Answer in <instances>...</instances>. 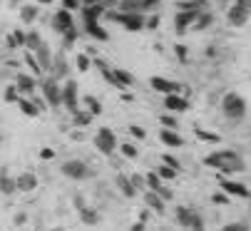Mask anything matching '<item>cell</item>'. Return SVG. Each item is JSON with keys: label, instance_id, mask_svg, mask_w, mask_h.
Here are the masks:
<instances>
[{"label": "cell", "instance_id": "cell-15", "mask_svg": "<svg viewBox=\"0 0 251 231\" xmlns=\"http://www.w3.org/2000/svg\"><path fill=\"white\" fill-rule=\"evenodd\" d=\"M145 206H147L150 211H154V214H164V211H167V202L157 194V191H152V189L145 191Z\"/></svg>", "mask_w": 251, "mask_h": 231}, {"label": "cell", "instance_id": "cell-23", "mask_svg": "<svg viewBox=\"0 0 251 231\" xmlns=\"http://www.w3.org/2000/svg\"><path fill=\"white\" fill-rule=\"evenodd\" d=\"M104 13H107V10H104L102 3H97V5H85V8H82V18H85V23H100V18H102Z\"/></svg>", "mask_w": 251, "mask_h": 231}, {"label": "cell", "instance_id": "cell-52", "mask_svg": "<svg viewBox=\"0 0 251 231\" xmlns=\"http://www.w3.org/2000/svg\"><path fill=\"white\" fill-rule=\"evenodd\" d=\"M234 3H236V5H241L244 10H249V13H251V0H234Z\"/></svg>", "mask_w": 251, "mask_h": 231}, {"label": "cell", "instance_id": "cell-58", "mask_svg": "<svg viewBox=\"0 0 251 231\" xmlns=\"http://www.w3.org/2000/svg\"><path fill=\"white\" fill-rule=\"evenodd\" d=\"M38 3H43V5H50V3H52V0H38Z\"/></svg>", "mask_w": 251, "mask_h": 231}, {"label": "cell", "instance_id": "cell-20", "mask_svg": "<svg viewBox=\"0 0 251 231\" xmlns=\"http://www.w3.org/2000/svg\"><path fill=\"white\" fill-rule=\"evenodd\" d=\"M77 216H80V221H82L85 226H97V224L102 221V216H100V211H97L95 206H80V209H77Z\"/></svg>", "mask_w": 251, "mask_h": 231}, {"label": "cell", "instance_id": "cell-12", "mask_svg": "<svg viewBox=\"0 0 251 231\" xmlns=\"http://www.w3.org/2000/svg\"><path fill=\"white\" fill-rule=\"evenodd\" d=\"M249 18H251V13L244 10L241 5H236V3H231L229 10H226V20H229V25H234V27H244V25L249 23Z\"/></svg>", "mask_w": 251, "mask_h": 231}, {"label": "cell", "instance_id": "cell-11", "mask_svg": "<svg viewBox=\"0 0 251 231\" xmlns=\"http://www.w3.org/2000/svg\"><path fill=\"white\" fill-rule=\"evenodd\" d=\"M150 85H152V90H157V92H162V95H179V92H182V85H179V82H172V80H167V77H159V75L152 77Z\"/></svg>", "mask_w": 251, "mask_h": 231}, {"label": "cell", "instance_id": "cell-4", "mask_svg": "<svg viewBox=\"0 0 251 231\" xmlns=\"http://www.w3.org/2000/svg\"><path fill=\"white\" fill-rule=\"evenodd\" d=\"M60 172H62V177L73 179V181H87V179L92 177L90 164L82 162V159H67V162H62Z\"/></svg>", "mask_w": 251, "mask_h": 231}, {"label": "cell", "instance_id": "cell-45", "mask_svg": "<svg viewBox=\"0 0 251 231\" xmlns=\"http://www.w3.org/2000/svg\"><path fill=\"white\" fill-rule=\"evenodd\" d=\"M222 231H249V226L246 224H239V221H231V224L222 226Z\"/></svg>", "mask_w": 251, "mask_h": 231}, {"label": "cell", "instance_id": "cell-19", "mask_svg": "<svg viewBox=\"0 0 251 231\" xmlns=\"http://www.w3.org/2000/svg\"><path fill=\"white\" fill-rule=\"evenodd\" d=\"M164 109L167 112H187L189 109V102L179 95H164Z\"/></svg>", "mask_w": 251, "mask_h": 231}, {"label": "cell", "instance_id": "cell-39", "mask_svg": "<svg viewBox=\"0 0 251 231\" xmlns=\"http://www.w3.org/2000/svg\"><path fill=\"white\" fill-rule=\"evenodd\" d=\"M20 97H23V95L18 92V87H15V85H10V87L5 90V95H3V100H5L8 104H13V102L18 104V100H20Z\"/></svg>", "mask_w": 251, "mask_h": 231}, {"label": "cell", "instance_id": "cell-29", "mask_svg": "<svg viewBox=\"0 0 251 231\" xmlns=\"http://www.w3.org/2000/svg\"><path fill=\"white\" fill-rule=\"evenodd\" d=\"M92 120H95V117H92L87 109H77V112H73V122H75V127H90Z\"/></svg>", "mask_w": 251, "mask_h": 231}, {"label": "cell", "instance_id": "cell-3", "mask_svg": "<svg viewBox=\"0 0 251 231\" xmlns=\"http://www.w3.org/2000/svg\"><path fill=\"white\" fill-rule=\"evenodd\" d=\"M95 149L100 154H104V157H110V154H115L120 149V142H117V134L110 129V127H100L95 132V139H92Z\"/></svg>", "mask_w": 251, "mask_h": 231}, {"label": "cell", "instance_id": "cell-42", "mask_svg": "<svg viewBox=\"0 0 251 231\" xmlns=\"http://www.w3.org/2000/svg\"><path fill=\"white\" fill-rule=\"evenodd\" d=\"M174 52H176V60H179V62H187V57H189V50H187L184 45H174Z\"/></svg>", "mask_w": 251, "mask_h": 231}, {"label": "cell", "instance_id": "cell-40", "mask_svg": "<svg viewBox=\"0 0 251 231\" xmlns=\"http://www.w3.org/2000/svg\"><path fill=\"white\" fill-rule=\"evenodd\" d=\"M129 179H132V184H134V189H137V191H147V177H142V174H132Z\"/></svg>", "mask_w": 251, "mask_h": 231}, {"label": "cell", "instance_id": "cell-38", "mask_svg": "<svg viewBox=\"0 0 251 231\" xmlns=\"http://www.w3.org/2000/svg\"><path fill=\"white\" fill-rule=\"evenodd\" d=\"M211 23H214V18H211V15H209L206 10H201V15L197 18V23H194V27H197V30H204V27H209Z\"/></svg>", "mask_w": 251, "mask_h": 231}, {"label": "cell", "instance_id": "cell-56", "mask_svg": "<svg viewBox=\"0 0 251 231\" xmlns=\"http://www.w3.org/2000/svg\"><path fill=\"white\" fill-rule=\"evenodd\" d=\"M25 219H27V216H25V214H18V216H15V224H18V226H20V224H25Z\"/></svg>", "mask_w": 251, "mask_h": 231}, {"label": "cell", "instance_id": "cell-37", "mask_svg": "<svg viewBox=\"0 0 251 231\" xmlns=\"http://www.w3.org/2000/svg\"><path fill=\"white\" fill-rule=\"evenodd\" d=\"M159 122H162V129H176V127H179V122H176L174 114H162Z\"/></svg>", "mask_w": 251, "mask_h": 231}, {"label": "cell", "instance_id": "cell-34", "mask_svg": "<svg viewBox=\"0 0 251 231\" xmlns=\"http://www.w3.org/2000/svg\"><path fill=\"white\" fill-rule=\"evenodd\" d=\"M164 186V181L159 179V174L157 172H147V189H152V191H159Z\"/></svg>", "mask_w": 251, "mask_h": 231}, {"label": "cell", "instance_id": "cell-54", "mask_svg": "<svg viewBox=\"0 0 251 231\" xmlns=\"http://www.w3.org/2000/svg\"><path fill=\"white\" fill-rule=\"evenodd\" d=\"M132 231H145V221H137V224L132 226Z\"/></svg>", "mask_w": 251, "mask_h": 231}, {"label": "cell", "instance_id": "cell-21", "mask_svg": "<svg viewBox=\"0 0 251 231\" xmlns=\"http://www.w3.org/2000/svg\"><path fill=\"white\" fill-rule=\"evenodd\" d=\"M194 209H189V206H176L174 209V219H176V224L182 226V229H187L189 231V226H192V221H194Z\"/></svg>", "mask_w": 251, "mask_h": 231}, {"label": "cell", "instance_id": "cell-50", "mask_svg": "<svg viewBox=\"0 0 251 231\" xmlns=\"http://www.w3.org/2000/svg\"><path fill=\"white\" fill-rule=\"evenodd\" d=\"M52 157H55V149H50V147L40 149V159H52Z\"/></svg>", "mask_w": 251, "mask_h": 231}, {"label": "cell", "instance_id": "cell-25", "mask_svg": "<svg viewBox=\"0 0 251 231\" xmlns=\"http://www.w3.org/2000/svg\"><path fill=\"white\" fill-rule=\"evenodd\" d=\"M18 107H20V112L25 114V117H38V114H40L38 104H35L30 97H20V100H18Z\"/></svg>", "mask_w": 251, "mask_h": 231}, {"label": "cell", "instance_id": "cell-46", "mask_svg": "<svg viewBox=\"0 0 251 231\" xmlns=\"http://www.w3.org/2000/svg\"><path fill=\"white\" fill-rule=\"evenodd\" d=\"M197 132V137L199 139H206V142H219V134H209V132H204V129H194Z\"/></svg>", "mask_w": 251, "mask_h": 231}, {"label": "cell", "instance_id": "cell-16", "mask_svg": "<svg viewBox=\"0 0 251 231\" xmlns=\"http://www.w3.org/2000/svg\"><path fill=\"white\" fill-rule=\"evenodd\" d=\"M219 184H222V189L226 191V194H234V197H241V199H251V191H249L244 184H239V181H226V179L222 177Z\"/></svg>", "mask_w": 251, "mask_h": 231}, {"label": "cell", "instance_id": "cell-8", "mask_svg": "<svg viewBox=\"0 0 251 231\" xmlns=\"http://www.w3.org/2000/svg\"><path fill=\"white\" fill-rule=\"evenodd\" d=\"M62 104L70 109V114L80 109V95H77V82L75 80H67L62 85Z\"/></svg>", "mask_w": 251, "mask_h": 231}, {"label": "cell", "instance_id": "cell-18", "mask_svg": "<svg viewBox=\"0 0 251 231\" xmlns=\"http://www.w3.org/2000/svg\"><path fill=\"white\" fill-rule=\"evenodd\" d=\"M115 184H117V189H120V194L127 197V199H134V197L139 194V191L134 189V184H132V179H129L127 174H117Z\"/></svg>", "mask_w": 251, "mask_h": 231}, {"label": "cell", "instance_id": "cell-30", "mask_svg": "<svg viewBox=\"0 0 251 231\" xmlns=\"http://www.w3.org/2000/svg\"><path fill=\"white\" fill-rule=\"evenodd\" d=\"M82 102H85V109L92 114V117H100V114H102V104H100V100H97V97L87 95V97H82Z\"/></svg>", "mask_w": 251, "mask_h": 231}, {"label": "cell", "instance_id": "cell-1", "mask_svg": "<svg viewBox=\"0 0 251 231\" xmlns=\"http://www.w3.org/2000/svg\"><path fill=\"white\" fill-rule=\"evenodd\" d=\"M204 164L206 167H217L224 174H236V172H244V167H246L244 159L239 157V152H234V149H224V152L209 154V157L204 159Z\"/></svg>", "mask_w": 251, "mask_h": 231}, {"label": "cell", "instance_id": "cell-26", "mask_svg": "<svg viewBox=\"0 0 251 231\" xmlns=\"http://www.w3.org/2000/svg\"><path fill=\"white\" fill-rule=\"evenodd\" d=\"M112 75H115V82H117V87H132L134 85V75L132 72H127V70H112Z\"/></svg>", "mask_w": 251, "mask_h": 231}, {"label": "cell", "instance_id": "cell-7", "mask_svg": "<svg viewBox=\"0 0 251 231\" xmlns=\"http://www.w3.org/2000/svg\"><path fill=\"white\" fill-rule=\"evenodd\" d=\"M201 10H204V8L179 10V13L174 15V30H176V35H184V32H187V27H194V23H197V18L201 15Z\"/></svg>", "mask_w": 251, "mask_h": 231}, {"label": "cell", "instance_id": "cell-44", "mask_svg": "<svg viewBox=\"0 0 251 231\" xmlns=\"http://www.w3.org/2000/svg\"><path fill=\"white\" fill-rule=\"evenodd\" d=\"M189 231H204V219H201V214H199V211L194 214V221H192Z\"/></svg>", "mask_w": 251, "mask_h": 231}, {"label": "cell", "instance_id": "cell-28", "mask_svg": "<svg viewBox=\"0 0 251 231\" xmlns=\"http://www.w3.org/2000/svg\"><path fill=\"white\" fill-rule=\"evenodd\" d=\"M52 77L55 80H60V77H67V62H65V57L62 55H57V57H52Z\"/></svg>", "mask_w": 251, "mask_h": 231}, {"label": "cell", "instance_id": "cell-10", "mask_svg": "<svg viewBox=\"0 0 251 231\" xmlns=\"http://www.w3.org/2000/svg\"><path fill=\"white\" fill-rule=\"evenodd\" d=\"M52 27L60 32V35H67L70 30H75V20H73V13L70 10H57L55 15H52Z\"/></svg>", "mask_w": 251, "mask_h": 231}, {"label": "cell", "instance_id": "cell-49", "mask_svg": "<svg viewBox=\"0 0 251 231\" xmlns=\"http://www.w3.org/2000/svg\"><path fill=\"white\" fill-rule=\"evenodd\" d=\"M157 194H159V197H162L164 202H172V199H174V191H169V189H167V184H164V186H162V189L157 191Z\"/></svg>", "mask_w": 251, "mask_h": 231}, {"label": "cell", "instance_id": "cell-43", "mask_svg": "<svg viewBox=\"0 0 251 231\" xmlns=\"http://www.w3.org/2000/svg\"><path fill=\"white\" fill-rule=\"evenodd\" d=\"M162 164H167V167H172V169H176V172L182 169V164H179V162L172 157V154H164V157H162Z\"/></svg>", "mask_w": 251, "mask_h": 231}, {"label": "cell", "instance_id": "cell-5", "mask_svg": "<svg viewBox=\"0 0 251 231\" xmlns=\"http://www.w3.org/2000/svg\"><path fill=\"white\" fill-rule=\"evenodd\" d=\"M107 18L120 23L127 32H139L142 27L147 25V20H145V15H142V13H107Z\"/></svg>", "mask_w": 251, "mask_h": 231}, {"label": "cell", "instance_id": "cell-17", "mask_svg": "<svg viewBox=\"0 0 251 231\" xmlns=\"http://www.w3.org/2000/svg\"><path fill=\"white\" fill-rule=\"evenodd\" d=\"M32 55H35V60H38V65H40L43 70H48V72L52 70V52H50V45H48L45 40H43V45L35 50Z\"/></svg>", "mask_w": 251, "mask_h": 231}, {"label": "cell", "instance_id": "cell-6", "mask_svg": "<svg viewBox=\"0 0 251 231\" xmlns=\"http://www.w3.org/2000/svg\"><path fill=\"white\" fill-rule=\"evenodd\" d=\"M40 90H43V97H45L48 107L57 109V107L62 104V85L55 80V77H48V80H43Z\"/></svg>", "mask_w": 251, "mask_h": 231}, {"label": "cell", "instance_id": "cell-51", "mask_svg": "<svg viewBox=\"0 0 251 231\" xmlns=\"http://www.w3.org/2000/svg\"><path fill=\"white\" fill-rule=\"evenodd\" d=\"M214 204H229V194H214Z\"/></svg>", "mask_w": 251, "mask_h": 231}, {"label": "cell", "instance_id": "cell-14", "mask_svg": "<svg viewBox=\"0 0 251 231\" xmlns=\"http://www.w3.org/2000/svg\"><path fill=\"white\" fill-rule=\"evenodd\" d=\"M0 194H5V197L18 194V181H15V177L8 172V167L0 169Z\"/></svg>", "mask_w": 251, "mask_h": 231}, {"label": "cell", "instance_id": "cell-59", "mask_svg": "<svg viewBox=\"0 0 251 231\" xmlns=\"http://www.w3.org/2000/svg\"><path fill=\"white\" fill-rule=\"evenodd\" d=\"M52 231H65V229H62V226H55V229H52Z\"/></svg>", "mask_w": 251, "mask_h": 231}, {"label": "cell", "instance_id": "cell-33", "mask_svg": "<svg viewBox=\"0 0 251 231\" xmlns=\"http://www.w3.org/2000/svg\"><path fill=\"white\" fill-rule=\"evenodd\" d=\"M25 65H27V67L32 70V72H30L32 77H38V75H43V67L38 65V60H35V55H32V52H25Z\"/></svg>", "mask_w": 251, "mask_h": 231}, {"label": "cell", "instance_id": "cell-2", "mask_svg": "<svg viewBox=\"0 0 251 231\" xmlns=\"http://www.w3.org/2000/svg\"><path fill=\"white\" fill-rule=\"evenodd\" d=\"M222 112H224V117H226V120L239 122V120L246 117L249 104H246V100H244L239 92H226L224 100H222Z\"/></svg>", "mask_w": 251, "mask_h": 231}, {"label": "cell", "instance_id": "cell-9", "mask_svg": "<svg viewBox=\"0 0 251 231\" xmlns=\"http://www.w3.org/2000/svg\"><path fill=\"white\" fill-rule=\"evenodd\" d=\"M15 87L23 97H32L35 92H38V80L30 75V72H18L15 77Z\"/></svg>", "mask_w": 251, "mask_h": 231}, {"label": "cell", "instance_id": "cell-41", "mask_svg": "<svg viewBox=\"0 0 251 231\" xmlns=\"http://www.w3.org/2000/svg\"><path fill=\"white\" fill-rule=\"evenodd\" d=\"M127 132H129V134H132L134 139H145V137H147V132L142 129L139 125H129V127H127Z\"/></svg>", "mask_w": 251, "mask_h": 231}, {"label": "cell", "instance_id": "cell-24", "mask_svg": "<svg viewBox=\"0 0 251 231\" xmlns=\"http://www.w3.org/2000/svg\"><path fill=\"white\" fill-rule=\"evenodd\" d=\"M85 30H87V35H92L95 40H100V43H107V40H110V32H107L100 23H85Z\"/></svg>", "mask_w": 251, "mask_h": 231}, {"label": "cell", "instance_id": "cell-53", "mask_svg": "<svg viewBox=\"0 0 251 231\" xmlns=\"http://www.w3.org/2000/svg\"><path fill=\"white\" fill-rule=\"evenodd\" d=\"M5 45H8L10 50H13V48H18V45H15V37H13V32H8V37H5Z\"/></svg>", "mask_w": 251, "mask_h": 231}, {"label": "cell", "instance_id": "cell-48", "mask_svg": "<svg viewBox=\"0 0 251 231\" xmlns=\"http://www.w3.org/2000/svg\"><path fill=\"white\" fill-rule=\"evenodd\" d=\"M62 5H65V10H70V13H75V10L80 8V0H62Z\"/></svg>", "mask_w": 251, "mask_h": 231}, {"label": "cell", "instance_id": "cell-27", "mask_svg": "<svg viewBox=\"0 0 251 231\" xmlns=\"http://www.w3.org/2000/svg\"><path fill=\"white\" fill-rule=\"evenodd\" d=\"M40 45H43V35H40L38 30H32V32L25 35V50H27V52H35Z\"/></svg>", "mask_w": 251, "mask_h": 231}, {"label": "cell", "instance_id": "cell-22", "mask_svg": "<svg viewBox=\"0 0 251 231\" xmlns=\"http://www.w3.org/2000/svg\"><path fill=\"white\" fill-rule=\"evenodd\" d=\"M159 142L167 147H184V137L179 134L176 129H162L159 132Z\"/></svg>", "mask_w": 251, "mask_h": 231}, {"label": "cell", "instance_id": "cell-36", "mask_svg": "<svg viewBox=\"0 0 251 231\" xmlns=\"http://www.w3.org/2000/svg\"><path fill=\"white\" fill-rule=\"evenodd\" d=\"M75 65H77V70H80V72H90V67H92V60H90V55L80 52V55H77V60H75Z\"/></svg>", "mask_w": 251, "mask_h": 231}, {"label": "cell", "instance_id": "cell-47", "mask_svg": "<svg viewBox=\"0 0 251 231\" xmlns=\"http://www.w3.org/2000/svg\"><path fill=\"white\" fill-rule=\"evenodd\" d=\"M25 35L27 32H23V30H13V37H15V45L18 48H25Z\"/></svg>", "mask_w": 251, "mask_h": 231}, {"label": "cell", "instance_id": "cell-35", "mask_svg": "<svg viewBox=\"0 0 251 231\" xmlns=\"http://www.w3.org/2000/svg\"><path fill=\"white\" fill-rule=\"evenodd\" d=\"M120 152H122L125 159H137V157H139V149H137L134 144H127V142L120 144Z\"/></svg>", "mask_w": 251, "mask_h": 231}, {"label": "cell", "instance_id": "cell-13", "mask_svg": "<svg viewBox=\"0 0 251 231\" xmlns=\"http://www.w3.org/2000/svg\"><path fill=\"white\" fill-rule=\"evenodd\" d=\"M15 181H18V191H23V194H30V191H35L38 189V174L35 172H20L18 177H15Z\"/></svg>", "mask_w": 251, "mask_h": 231}, {"label": "cell", "instance_id": "cell-55", "mask_svg": "<svg viewBox=\"0 0 251 231\" xmlns=\"http://www.w3.org/2000/svg\"><path fill=\"white\" fill-rule=\"evenodd\" d=\"M157 23H159V18L154 15V18H150V23H147V27H157Z\"/></svg>", "mask_w": 251, "mask_h": 231}, {"label": "cell", "instance_id": "cell-57", "mask_svg": "<svg viewBox=\"0 0 251 231\" xmlns=\"http://www.w3.org/2000/svg\"><path fill=\"white\" fill-rule=\"evenodd\" d=\"M154 3H157V0H145V5H147V8H150V5H154Z\"/></svg>", "mask_w": 251, "mask_h": 231}, {"label": "cell", "instance_id": "cell-31", "mask_svg": "<svg viewBox=\"0 0 251 231\" xmlns=\"http://www.w3.org/2000/svg\"><path fill=\"white\" fill-rule=\"evenodd\" d=\"M20 20H23L25 25L35 23V20H38V5H23V8H20Z\"/></svg>", "mask_w": 251, "mask_h": 231}, {"label": "cell", "instance_id": "cell-32", "mask_svg": "<svg viewBox=\"0 0 251 231\" xmlns=\"http://www.w3.org/2000/svg\"><path fill=\"white\" fill-rule=\"evenodd\" d=\"M154 172L159 174V179H162V181H172V179H176V174H179L176 169H172V167H167V164H162V167H157Z\"/></svg>", "mask_w": 251, "mask_h": 231}]
</instances>
